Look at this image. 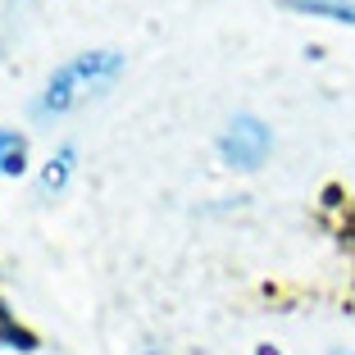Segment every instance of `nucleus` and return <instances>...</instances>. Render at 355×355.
<instances>
[{"label": "nucleus", "instance_id": "obj_1", "mask_svg": "<svg viewBox=\"0 0 355 355\" xmlns=\"http://www.w3.org/2000/svg\"><path fill=\"white\" fill-rule=\"evenodd\" d=\"M119 69H123V60H119L114 51H96V55H78V60H69L60 69V73L51 78V87H46L42 96V114H60V110H73L78 101H87L92 92H101L105 83H114Z\"/></svg>", "mask_w": 355, "mask_h": 355}, {"label": "nucleus", "instance_id": "obj_2", "mask_svg": "<svg viewBox=\"0 0 355 355\" xmlns=\"http://www.w3.org/2000/svg\"><path fill=\"white\" fill-rule=\"evenodd\" d=\"M219 150H223V159H228V164L255 168L264 155H269V128H264L260 119H237V123L223 132Z\"/></svg>", "mask_w": 355, "mask_h": 355}, {"label": "nucleus", "instance_id": "obj_3", "mask_svg": "<svg viewBox=\"0 0 355 355\" xmlns=\"http://www.w3.org/2000/svg\"><path fill=\"white\" fill-rule=\"evenodd\" d=\"M23 159H28V146H23V137L0 132V173H19Z\"/></svg>", "mask_w": 355, "mask_h": 355}, {"label": "nucleus", "instance_id": "obj_4", "mask_svg": "<svg viewBox=\"0 0 355 355\" xmlns=\"http://www.w3.org/2000/svg\"><path fill=\"white\" fill-rule=\"evenodd\" d=\"M292 10H305V14H328V19L355 23V5H342V0H292Z\"/></svg>", "mask_w": 355, "mask_h": 355}, {"label": "nucleus", "instance_id": "obj_5", "mask_svg": "<svg viewBox=\"0 0 355 355\" xmlns=\"http://www.w3.org/2000/svg\"><path fill=\"white\" fill-rule=\"evenodd\" d=\"M0 342L19 346V351H32V337H28V333H19V324L10 319V310H5V305H0Z\"/></svg>", "mask_w": 355, "mask_h": 355}, {"label": "nucleus", "instance_id": "obj_6", "mask_svg": "<svg viewBox=\"0 0 355 355\" xmlns=\"http://www.w3.org/2000/svg\"><path fill=\"white\" fill-rule=\"evenodd\" d=\"M69 164H73V150H60V159H51V168H46V178H42V191H55L69 178Z\"/></svg>", "mask_w": 355, "mask_h": 355}]
</instances>
